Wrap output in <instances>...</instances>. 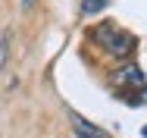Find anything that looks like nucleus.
Returning a JSON list of instances; mask_svg holds the SVG:
<instances>
[{
    "instance_id": "obj_4",
    "label": "nucleus",
    "mask_w": 147,
    "mask_h": 138,
    "mask_svg": "<svg viewBox=\"0 0 147 138\" xmlns=\"http://www.w3.org/2000/svg\"><path fill=\"white\" fill-rule=\"evenodd\" d=\"M107 3H110V0H82V13H85V16H91V13H100Z\"/></svg>"
},
{
    "instance_id": "obj_6",
    "label": "nucleus",
    "mask_w": 147,
    "mask_h": 138,
    "mask_svg": "<svg viewBox=\"0 0 147 138\" xmlns=\"http://www.w3.org/2000/svg\"><path fill=\"white\" fill-rule=\"evenodd\" d=\"M34 3H38V0H22V10H31Z\"/></svg>"
},
{
    "instance_id": "obj_1",
    "label": "nucleus",
    "mask_w": 147,
    "mask_h": 138,
    "mask_svg": "<svg viewBox=\"0 0 147 138\" xmlns=\"http://www.w3.org/2000/svg\"><path fill=\"white\" fill-rule=\"evenodd\" d=\"M91 41L100 44L107 54H113V56H128L135 50V38H131L128 31H122L119 25H110V22H103V25L94 28V31H91Z\"/></svg>"
},
{
    "instance_id": "obj_2",
    "label": "nucleus",
    "mask_w": 147,
    "mask_h": 138,
    "mask_svg": "<svg viewBox=\"0 0 147 138\" xmlns=\"http://www.w3.org/2000/svg\"><path fill=\"white\" fill-rule=\"evenodd\" d=\"M69 119H72V132H75L78 138H110V132H107V129H100V126L88 122L85 116H78L75 110H69Z\"/></svg>"
},
{
    "instance_id": "obj_3",
    "label": "nucleus",
    "mask_w": 147,
    "mask_h": 138,
    "mask_svg": "<svg viewBox=\"0 0 147 138\" xmlns=\"http://www.w3.org/2000/svg\"><path fill=\"white\" fill-rule=\"evenodd\" d=\"M116 85H131V88H144V69L141 66H135V63H128V66H122L116 75Z\"/></svg>"
},
{
    "instance_id": "obj_7",
    "label": "nucleus",
    "mask_w": 147,
    "mask_h": 138,
    "mask_svg": "<svg viewBox=\"0 0 147 138\" xmlns=\"http://www.w3.org/2000/svg\"><path fill=\"white\" fill-rule=\"evenodd\" d=\"M141 135H144V138H147V126H144V129H141Z\"/></svg>"
},
{
    "instance_id": "obj_5",
    "label": "nucleus",
    "mask_w": 147,
    "mask_h": 138,
    "mask_svg": "<svg viewBox=\"0 0 147 138\" xmlns=\"http://www.w3.org/2000/svg\"><path fill=\"white\" fill-rule=\"evenodd\" d=\"M6 60H9V35H6V38L0 41V69L6 66Z\"/></svg>"
}]
</instances>
